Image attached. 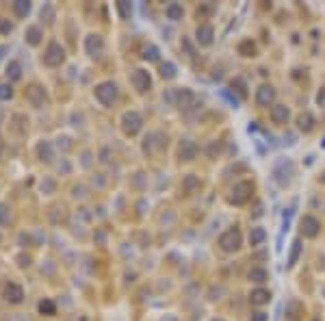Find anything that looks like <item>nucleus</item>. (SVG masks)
<instances>
[{
	"instance_id": "obj_1",
	"label": "nucleus",
	"mask_w": 325,
	"mask_h": 321,
	"mask_svg": "<svg viewBox=\"0 0 325 321\" xmlns=\"http://www.w3.org/2000/svg\"><path fill=\"white\" fill-rule=\"evenodd\" d=\"M240 245H243V234H240V230H238L236 226H234V228H228V230L219 237V247H221L224 252H228V254L236 252Z\"/></svg>"
},
{
	"instance_id": "obj_2",
	"label": "nucleus",
	"mask_w": 325,
	"mask_h": 321,
	"mask_svg": "<svg viewBox=\"0 0 325 321\" xmlns=\"http://www.w3.org/2000/svg\"><path fill=\"white\" fill-rule=\"evenodd\" d=\"M252 191H254V185H252L250 180L236 182V185L232 187V195H230V202H232V204H245V202L252 198Z\"/></svg>"
},
{
	"instance_id": "obj_3",
	"label": "nucleus",
	"mask_w": 325,
	"mask_h": 321,
	"mask_svg": "<svg viewBox=\"0 0 325 321\" xmlns=\"http://www.w3.org/2000/svg\"><path fill=\"white\" fill-rule=\"evenodd\" d=\"M96 98L104 104V107L113 104L115 98H117V85L115 83H100L96 87Z\"/></svg>"
},
{
	"instance_id": "obj_4",
	"label": "nucleus",
	"mask_w": 325,
	"mask_h": 321,
	"mask_svg": "<svg viewBox=\"0 0 325 321\" xmlns=\"http://www.w3.org/2000/svg\"><path fill=\"white\" fill-rule=\"evenodd\" d=\"M122 124H124V133L126 135H136L141 130V115L139 113H134V111H130V113H126L124 115V120H122Z\"/></svg>"
},
{
	"instance_id": "obj_5",
	"label": "nucleus",
	"mask_w": 325,
	"mask_h": 321,
	"mask_svg": "<svg viewBox=\"0 0 325 321\" xmlns=\"http://www.w3.org/2000/svg\"><path fill=\"white\" fill-rule=\"evenodd\" d=\"M276 100V89L271 85H260L256 89V104L258 107H269Z\"/></svg>"
},
{
	"instance_id": "obj_6",
	"label": "nucleus",
	"mask_w": 325,
	"mask_h": 321,
	"mask_svg": "<svg viewBox=\"0 0 325 321\" xmlns=\"http://www.w3.org/2000/svg\"><path fill=\"white\" fill-rule=\"evenodd\" d=\"M195 39H198L200 46H210L212 44V37H214V29L210 24H200L198 31H195Z\"/></svg>"
},
{
	"instance_id": "obj_7",
	"label": "nucleus",
	"mask_w": 325,
	"mask_h": 321,
	"mask_svg": "<svg viewBox=\"0 0 325 321\" xmlns=\"http://www.w3.org/2000/svg\"><path fill=\"white\" fill-rule=\"evenodd\" d=\"M288 117H290L288 107H284V104H276V107H271V120H273V124L284 126V124L288 122Z\"/></svg>"
},
{
	"instance_id": "obj_8",
	"label": "nucleus",
	"mask_w": 325,
	"mask_h": 321,
	"mask_svg": "<svg viewBox=\"0 0 325 321\" xmlns=\"http://www.w3.org/2000/svg\"><path fill=\"white\" fill-rule=\"evenodd\" d=\"M65 59V55H63V48L58 46L56 42H50V46H48V55H46V63L48 65H58Z\"/></svg>"
},
{
	"instance_id": "obj_9",
	"label": "nucleus",
	"mask_w": 325,
	"mask_h": 321,
	"mask_svg": "<svg viewBox=\"0 0 325 321\" xmlns=\"http://www.w3.org/2000/svg\"><path fill=\"white\" fill-rule=\"evenodd\" d=\"M302 234L304 237H316L318 234V219L312 217V215H306V217L302 219Z\"/></svg>"
},
{
	"instance_id": "obj_10",
	"label": "nucleus",
	"mask_w": 325,
	"mask_h": 321,
	"mask_svg": "<svg viewBox=\"0 0 325 321\" xmlns=\"http://www.w3.org/2000/svg\"><path fill=\"white\" fill-rule=\"evenodd\" d=\"M132 85L139 91H148L150 87H152V81H150V74L148 72H143V70H134V74H132Z\"/></svg>"
},
{
	"instance_id": "obj_11",
	"label": "nucleus",
	"mask_w": 325,
	"mask_h": 321,
	"mask_svg": "<svg viewBox=\"0 0 325 321\" xmlns=\"http://www.w3.org/2000/svg\"><path fill=\"white\" fill-rule=\"evenodd\" d=\"M250 302L256 304V306L269 304V302H271V291H266V289H254V291L250 293Z\"/></svg>"
},
{
	"instance_id": "obj_12",
	"label": "nucleus",
	"mask_w": 325,
	"mask_h": 321,
	"mask_svg": "<svg viewBox=\"0 0 325 321\" xmlns=\"http://www.w3.org/2000/svg\"><path fill=\"white\" fill-rule=\"evenodd\" d=\"M247 278H250V282H254V284H264L266 280H269V271L262 269V267H254V269H250V273H247Z\"/></svg>"
},
{
	"instance_id": "obj_13",
	"label": "nucleus",
	"mask_w": 325,
	"mask_h": 321,
	"mask_svg": "<svg viewBox=\"0 0 325 321\" xmlns=\"http://www.w3.org/2000/svg\"><path fill=\"white\" fill-rule=\"evenodd\" d=\"M195 154H198V146H195L193 141H182V146H180V159L182 161H193L195 159Z\"/></svg>"
},
{
	"instance_id": "obj_14",
	"label": "nucleus",
	"mask_w": 325,
	"mask_h": 321,
	"mask_svg": "<svg viewBox=\"0 0 325 321\" xmlns=\"http://www.w3.org/2000/svg\"><path fill=\"white\" fill-rule=\"evenodd\" d=\"M299 124V130H304V133H310L312 128H314V117H312L310 113H304V115H299V120H297Z\"/></svg>"
},
{
	"instance_id": "obj_15",
	"label": "nucleus",
	"mask_w": 325,
	"mask_h": 321,
	"mask_svg": "<svg viewBox=\"0 0 325 321\" xmlns=\"http://www.w3.org/2000/svg\"><path fill=\"white\" fill-rule=\"evenodd\" d=\"M4 293H6V299H11V302H20V299H22V295H24L22 289H20L18 284H9Z\"/></svg>"
},
{
	"instance_id": "obj_16",
	"label": "nucleus",
	"mask_w": 325,
	"mask_h": 321,
	"mask_svg": "<svg viewBox=\"0 0 325 321\" xmlns=\"http://www.w3.org/2000/svg\"><path fill=\"white\" fill-rule=\"evenodd\" d=\"M266 237V232L262 230V228H252V234H250V243L252 245H260L264 241Z\"/></svg>"
},
{
	"instance_id": "obj_17",
	"label": "nucleus",
	"mask_w": 325,
	"mask_h": 321,
	"mask_svg": "<svg viewBox=\"0 0 325 321\" xmlns=\"http://www.w3.org/2000/svg\"><path fill=\"white\" fill-rule=\"evenodd\" d=\"M165 13H167V18H169V20H174V22H176V20H180V18H182V13H184V9H182L180 5H169L167 9H165Z\"/></svg>"
},
{
	"instance_id": "obj_18",
	"label": "nucleus",
	"mask_w": 325,
	"mask_h": 321,
	"mask_svg": "<svg viewBox=\"0 0 325 321\" xmlns=\"http://www.w3.org/2000/svg\"><path fill=\"white\" fill-rule=\"evenodd\" d=\"M160 76L162 78H174L176 76V65L174 63H162L160 65Z\"/></svg>"
},
{
	"instance_id": "obj_19",
	"label": "nucleus",
	"mask_w": 325,
	"mask_h": 321,
	"mask_svg": "<svg viewBox=\"0 0 325 321\" xmlns=\"http://www.w3.org/2000/svg\"><path fill=\"white\" fill-rule=\"evenodd\" d=\"M299 252H302V241H295L292 243V250H290V258H288V265H295L297 258H299Z\"/></svg>"
},
{
	"instance_id": "obj_20",
	"label": "nucleus",
	"mask_w": 325,
	"mask_h": 321,
	"mask_svg": "<svg viewBox=\"0 0 325 321\" xmlns=\"http://www.w3.org/2000/svg\"><path fill=\"white\" fill-rule=\"evenodd\" d=\"M39 310H46V312H50V315H52V312H54V304H52V302H42V306H39Z\"/></svg>"
},
{
	"instance_id": "obj_21",
	"label": "nucleus",
	"mask_w": 325,
	"mask_h": 321,
	"mask_svg": "<svg viewBox=\"0 0 325 321\" xmlns=\"http://www.w3.org/2000/svg\"><path fill=\"white\" fill-rule=\"evenodd\" d=\"M28 35H30V37H28L30 44H37V42H39V29H30Z\"/></svg>"
},
{
	"instance_id": "obj_22",
	"label": "nucleus",
	"mask_w": 325,
	"mask_h": 321,
	"mask_svg": "<svg viewBox=\"0 0 325 321\" xmlns=\"http://www.w3.org/2000/svg\"><path fill=\"white\" fill-rule=\"evenodd\" d=\"M252 321H266V315H264V312H254Z\"/></svg>"
},
{
	"instance_id": "obj_23",
	"label": "nucleus",
	"mask_w": 325,
	"mask_h": 321,
	"mask_svg": "<svg viewBox=\"0 0 325 321\" xmlns=\"http://www.w3.org/2000/svg\"><path fill=\"white\" fill-rule=\"evenodd\" d=\"M0 89H6V87H0ZM6 96H11V91H0V98H6Z\"/></svg>"
},
{
	"instance_id": "obj_24",
	"label": "nucleus",
	"mask_w": 325,
	"mask_h": 321,
	"mask_svg": "<svg viewBox=\"0 0 325 321\" xmlns=\"http://www.w3.org/2000/svg\"><path fill=\"white\" fill-rule=\"evenodd\" d=\"M316 100H318V104H323V102H325V94H323V96L318 94V98H316Z\"/></svg>"
},
{
	"instance_id": "obj_25",
	"label": "nucleus",
	"mask_w": 325,
	"mask_h": 321,
	"mask_svg": "<svg viewBox=\"0 0 325 321\" xmlns=\"http://www.w3.org/2000/svg\"><path fill=\"white\" fill-rule=\"evenodd\" d=\"M212 321H224V319H212Z\"/></svg>"
}]
</instances>
